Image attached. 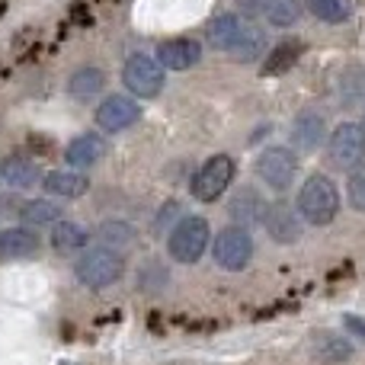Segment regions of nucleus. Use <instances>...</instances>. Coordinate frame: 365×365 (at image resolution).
Masks as SVG:
<instances>
[{
	"label": "nucleus",
	"mask_w": 365,
	"mask_h": 365,
	"mask_svg": "<svg viewBox=\"0 0 365 365\" xmlns=\"http://www.w3.org/2000/svg\"><path fill=\"white\" fill-rule=\"evenodd\" d=\"M42 189L51 199H81L90 192V180L87 173L74 170V167H64V170H48L42 177Z\"/></svg>",
	"instance_id": "f3484780"
},
{
	"label": "nucleus",
	"mask_w": 365,
	"mask_h": 365,
	"mask_svg": "<svg viewBox=\"0 0 365 365\" xmlns=\"http://www.w3.org/2000/svg\"><path fill=\"white\" fill-rule=\"evenodd\" d=\"M74 276L83 289H109L125 276V257L113 247H93V250H83L81 259L74 263Z\"/></svg>",
	"instance_id": "7ed1b4c3"
},
{
	"label": "nucleus",
	"mask_w": 365,
	"mask_h": 365,
	"mask_svg": "<svg viewBox=\"0 0 365 365\" xmlns=\"http://www.w3.org/2000/svg\"><path fill=\"white\" fill-rule=\"evenodd\" d=\"M158 61L167 71H189L202 61V42L192 36H177L158 45Z\"/></svg>",
	"instance_id": "2eb2a0df"
},
{
	"label": "nucleus",
	"mask_w": 365,
	"mask_h": 365,
	"mask_svg": "<svg viewBox=\"0 0 365 365\" xmlns=\"http://www.w3.org/2000/svg\"><path fill=\"white\" fill-rule=\"evenodd\" d=\"M327 160L336 170H356L365 160V125L362 122H340L327 138Z\"/></svg>",
	"instance_id": "6e6552de"
},
{
	"label": "nucleus",
	"mask_w": 365,
	"mask_h": 365,
	"mask_svg": "<svg viewBox=\"0 0 365 365\" xmlns=\"http://www.w3.org/2000/svg\"><path fill=\"white\" fill-rule=\"evenodd\" d=\"M266 4H269V0H234V6H237L244 16H263Z\"/></svg>",
	"instance_id": "c85d7f7f"
},
{
	"label": "nucleus",
	"mask_w": 365,
	"mask_h": 365,
	"mask_svg": "<svg viewBox=\"0 0 365 365\" xmlns=\"http://www.w3.org/2000/svg\"><path fill=\"white\" fill-rule=\"evenodd\" d=\"M42 180V170H38V164L32 158H26V154H6L4 160H0V182L10 189H29L36 186V182Z\"/></svg>",
	"instance_id": "6ab92c4d"
},
{
	"label": "nucleus",
	"mask_w": 365,
	"mask_h": 365,
	"mask_svg": "<svg viewBox=\"0 0 365 365\" xmlns=\"http://www.w3.org/2000/svg\"><path fill=\"white\" fill-rule=\"evenodd\" d=\"M263 227L276 244H295L302 237V215H298V208L285 205V202H272L263 215Z\"/></svg>",
	"instance_id": "4468645a"
},
{
	"label": "nucleus",
	"mask_w": 365,
	"mask_h": 365,
	"mask_svg": "<svg viewBox=\"0 0 365 365\" xmlns=\"http://www.w3.org/2000/svg\"><path fill=\"white\" fill-rule=\"evenodd\" d=\"M257 177L272 189V192H285L298 177V154L289 145H269L259 151L257 158Z\"/></svg>",
	"instance_id": "1a4fd4ad"
},
{
	"label": "nucleus",
	"mask_w": 365,
	"mask_h": 365,
	"mask_svg": "<svg viewBox=\"0 0 365 365\" xmlns=\"http://www.w3.org/2000/svg\"><path fill=\"white\" fill-rule=\"evenodd\" d=\"M106 154H109V141L103 138L100 132H83L68 141V148H64V164L74 167V170H87V167L100 164Z\"/></svg>",
	"instance_id": "f8f14e48"
},
{
	"label": "nucleus",
	"mask_w": 365,
	"mask_h": 365,
	"mask_svg": "<svg viewBox=\"0 0 365 365\" xmlns=\"http://www.w3.org/2000/svg\"><path fill=\"white\" fill-rule=\"evenodd\" d=\"M122 83L135 100H154V96H160V90L167 83V68L158 61V55L135 51V55H128L125 68H122Z\"/></svg>",
	"instance_id": "39448f33"
},
{
	"label": "nucleus",
	"mask_w": 365,
	"mask_h": 365,
	"mask_svg": "<svg viewBox=\"0 0 365 365\" xmlns=\"http://www.w3.org/2000/svg\"><path fill=\"white\" fill-rule=\"evenodd\" d=\"M298 215L311 227H327L340 215V189L327 173H311L298 189Z\"/></svg>",
	"instance_id": "f03ea898"
},
{
	"label": "nucleus",
	"mask_w": 365,
	"mask_h": 365,
	"mask_svg": "<svg viewBox=\"0 0 365 365\" xmlns=\"http://www.w3.org/2000/svg\"><path fill=\"white\" fill-rule=\"evenodd\" d=\"M365 100V68L362 64H349L340 74V103L343 106H356Z\"/></svg>",
	"instance_id": "b1692460"
},
{
	"label": "nucleus",
	"mask_w": 365,
	"mask_h": 365,
	"mask_svg": "<svg viewBox=\"0 0 365 365\" xmlns=\"http://www.w3.org/2000/svg\"><path fill=\"white\" fill-rule=\"evenodd\" d=\"M208 244H212V227L202 215H182L167 234V253L182 266H192L205 257Z\"/></svg>",
	"instance_id": "20e7f679"
},
{
	"label": "nucleus",
	"mask_w": 365,
	"mask_h": 365,
	"mask_svg": "<svg viewBox=\"0 0 365 365\" xmlns=\"http://www.w3.org/2000/svg\"><path fill=\"white\" fill-rule=\"evenodd\" d=\"M64 90H68V96L74 103H93L106 90V71L96 68V64H83L68 77Z\"/></svg>",
	"instance_id": "a211bd4d"
},
{
	"label": "nucleus",
	"mask_w": 365,
	"mask_h": 365,
	"mask_svg": "<svg viewBox=\"0 0 365 365\" xmlns=\"http://www.w3.org/2000/svg\"><path fill=\"white\" fill-rule=\"evenodd\" d=\"M304 6L311 10V16L321 23H346L353 16V0H304Z\"/></svg>",
	"instance_id": "5701e85b"
},
{
	"label": "nucleus",
	"mask_w": 365,
	"mask_h": 365,
	"mask_svg": "<svg viewBox=\"0 0 365 365\" xmlns=\"http://www.w3.org/2000/svg\"><path fill=\"white\" fill-rule=\"evenodd\" d=\"M234 173H237V164H234L231 154H212V158L192 173L189 192L199 202H218L221 195L231 189Z\"/></svg>",
	"instance_id": "0eeeda50"
},
{
	"label": "nucleus",
	"mask_w": 365,
	"mask_h": 365,
	"mask_svg": "<svg viewBox=\"0 0 365 365\" xmlns=\"http://www.w3.org/2000/svg\"><path fill=\"white\" fill-rule=\"evenodd\" d=\"M64 218V208L58 199H29L23 202V208H19V221H23L26 227H45V225H58V221Z\"/></svg>",
	"instance_id": "aec40b11"
},
{
	"label": "nucleus",
	"mask_w": 365,
	"mask_h": 365,
	"mask_svg": "<svg viewBox=\"0 0 365 365\" xmlns=\"http://www.w3.org/2000/svg\"><path fill=\"white\" fill-rule=\"evenodd\" d=\"M42 250V237L36 234V227H6L0 231V263H16V259H32Z\"/></svg>",
	"instance_id": "ddd939ff"
},
{
	"label": "nucleus",
	"mask_w": 365,
	"mask_h": 365,
	"mask_svg": "<svg viewBox=\"0 0 365 365\" xmlns=\"http://www.w3.org/2000/svg\"><path fill=\"white\" fill-rule=\"evenodd\" d=\"M51 247L58 253H74V250H83L90 244V231L81 225V221H68L61 218L58 225H51Z\"/></svg>",
	"instance_id": "412c9836"
},
{
	"label": "nucleus",
	"mask_w": 365,
	"mask_h": 365,
	"mask_svg": "<svg viewBox=\"0 0 365 365\" xmlns=\"http://www.w3.org/2000/svg\"><path fill=\"white\" fill-rule=\"evenodd\" d=\"M263 16H266V23L269 26L289 29V26H295L298 16H302V4H298V0H269Z\"/></svg>",
	"instance_id": "a878e982"
},
{
	"label": "nucleus",
	"mask_w": 365,
	"mask_h": 365,
	"mask_svg": "<svg viewBox=\"0 0 365 365\" xmlns=\"http://www.w3.org/2000/svg\"><path fill=\"white\" fill-rule=\"evenodd\" d=\"M269 208V202L259 195V189L244 186L234 192V199L227 202V215H231L234 225L240 227H253V225H263V215Z\"/></svg>",
	"instance_id": "dca6fc26"
},
{
	"label": "nucleus",
	"mask_w": 365,
	"mask_h": 365,
	"mask_svg": "<svg viewBox=\"0 0 365 365\" xmlns=\"http://www.w3.org/2000/svg\"><path fill=\"white\" fill-rule=\"evenodd\" d=\"M96 119V128L106 135H119V132H128L132 125L141 122V106L135 96H125V93H109L100 100L93 113Z\"/></svg>",
	"instance_id": "9d476101"
},
{
	"label": "nucleus",
	"mask_w": 365,
	"mask_h": 365,
	"mask_svg": "<svg viewBox=\"0 0 365 365\" xmlns=\"http://www.w3.org/2000/svg\"><path fill=\"white\" fill-rule=\"evenodd\" d=\"M292 148L302 154H311L317 151V148L324 145V138H327V119H324L317 109H302V113L292 119Z\"/></svg>",
	"instance_id": "9b49d317"
},
{
	"label": "nucleus",
	"mask_w": 365,
	"mask_h": 365,
	"mask_svg": "<svg viewBox=\"0 0 365 365\" xmlns=\"http://www.w3.org/2000/svg\"><path fill=\"white\" fill-rule=\"evenodd\" d=\"M346 199H349V205H353L356 212L365 215V164L356 167V170H349V177H346Z\"/></svg>",
	"instance_id": "bb28decb"
},
{
	"label": "nucleus",
	"mask_w": 365,
	"mask_h": 365,
	"mask_svg": "<svg viewBox=\"0 0 365 365\" xmlns=\"http://www.w3.org/2000/svg\"><path fill=\"white\" fill-rule=\"evenodd\" d=\"M253 253H257V244H253L250 227L227 225V227H221L218 237L212 240L215 263L227 272H244L247 266L253 263Z\"/></svg>",
	"instance_id": "423d86ee"
},
{
	"label": "nucleus",
	"mask_w": 365,
	"mask_h": 365,
	"mask_svg": "<svg viewBox=\"0 0 365 365\" xmlns=\"http://www.w3.org/2000/svg\"><path fill=\"white\" fill-rule=\"evenodd\" d=\"M208 45L215 51H225L234 61H259L266 55V32L253 16L244 13H218L208 19Z\"/></svg>",
	"instance_id": "f257e3e1"
},
{
	"label": "nucleus",
	"mask_w": 365,
	"mask_h": 365,
	"mask_svg": "<svg viewBox=\"0 0 365 365\" xmlns=\"http://www.w3.org/2000/svg\"><path fill=\"white\" fill-rule=\"evenodd\" d=\"M302 58V42L295 38H285V42L272 45V51H266V64H263V74H282L289 71L292 64Z\"/></svg>",
	"instance_id": "4be33fe9"
},
{
	"label": "nucleus",
	"mask_w": 365,
	"mask_h": 365,
	"mask_svg": "<svg viewBox=\"0 0 365 365\" xmlns=\"http://www.w3.org/2000/svg\"><path fill=\"white\" fill-rule=\"evenodd\" d=\"M96 240H100L103 247H113V250H122V247H128V244L135 240V227L128 225V221L109 218V221H103V225L96 227Z\"/></svg>",
	"instance_id": "393cba45"
},
{
	"label": "nucleus",
	"mask_w": 365,
	"mask_h": 365,
	"mask_svg": "<svg viewBox=\"0 0 365 365\" xmlns=\"http://www.w3.org/2000/svg\"><path fill=\"white\" fill-rule=\"evenodd\" d=\"M349 356H353V346H349L346 340H340V336H327V340H324L321 359H327V362H343V359H349Z\"/></svg>",
	"instance_id": "cd10ccee"
}]
</instances>
